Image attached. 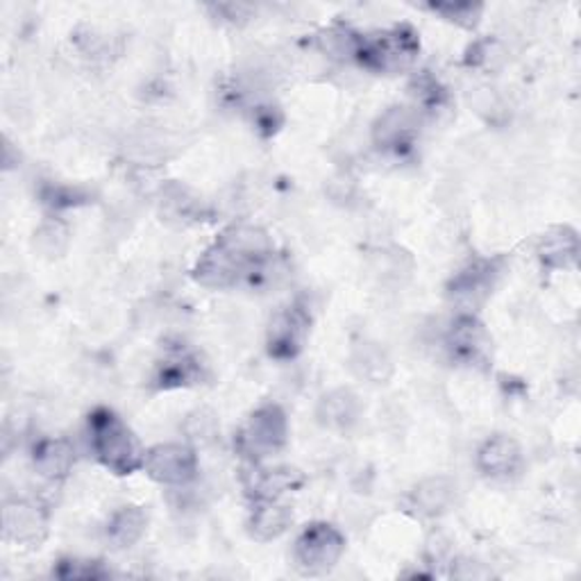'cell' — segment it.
Listing matches in <instances>:
<instances>
[{
  "instance_id": "17",
  "label": "cell",
  "mask_w": 581,
  "mask_h": 581,
  "mask_svg": "<svg viewBox=\"0 0 581 581\" xmlns=\"http://www.w3.org/2000/svg\"><path fill=\"white\" fill-rule=\"evenodd\" d=\"M538 259L548 268H570L577 264L579 257V236L572 227L559 225L552 227L540 238L538 244Z\"/></svg>"
},
{
  "instance_id": "18",
  "label": "cell",
  "mask_w": 581,
  "mask_h": 581,
  "mask_svg": "<svg viewBox=\"0 0 581 581\" xmlns=\"http://www.w3.org/2000/svg\"><path fill=\"white\" fill-rule=\"evenodd\" d=\"M32 461L37 472L46 477V480H64L76 463V450L71 443L64 438H48L34 448Z\"/></svg>"
},
{
  "instance_id": "15",
  "label": "cell",
  "mask_w": 581,
  "mask_h": 581,
  "mask_svg": "<svg viewBox=\"0 0 581 581\" xmlns=\"http://www.w3.org/2000/svg\"><path fill=\"white\" fill-rule=\"evenodd\" d=\"M293 521L291 509L278 500H257L250 518H248V532L255 540L268 543L280 538Z\"/></svg>"
},
{
  "instance_id": "11",
  "label": "cell",
  "mask_w": 581,
  "mask_h": 581,
  "mask_svg": "<svg viewBox=\"0 0 581 581\" xmlns=\"http://www.w3.org/2000/svg\"><path fill=\"white\" fill-rule=\"evenodd\" d=\"M500 259H480L463 268L450 284V295L457 302L480 304L493 289L500 276Z\"/></svg>"
},
{
  "instance_id": "4",
  "label": "cell",
  "mask_w": 581,
  "mask_h": 581,
  "mask_svg": "<svg viewBox=\"0 0 581 581\" xmlns=\"http://www.w3.org/2000/svg\"><path fill=\"white\" fill-rule=\"evenodd\" d=\"M289 440V421L278 404H264L236 434V450L253 463L278 455Z\"/></svg>"
},
{
  "instance_id": "19",
  "label": "cell",
  "mask_w": 581,
  "mask_h": 581,
  "mask_svg": "<svg viewBox=\"0 0 581 581\" xmlns=\"http://www.w3.org/2000/svg\"><path fill=\"white\" fill-rule=\"evenodd\" d=\"M350 366L355 375H359L361 380L370 384H384L391 380V375H393V361L389 353L378 344H368V340L353 350Z\"/></svg>"
},
{
  "instance_id": "24",
  "label": "cell",
  "mask_w": 581,
  "mask_h": 581,
  "mask_svg": "<svg viewBox=\"0 0 581 581\" xmlns=\"http://www.w3.org/2000/svg\"><path fill=\"white\" fill-rule=\"evenodd\" d=\"M68 232L62 223H44L40 232L34 234V246L48 257H59L66 250Z\"/></svg>"
},
{
  "instance_id": "16",
  "label": "cell",
  "mask_w": 581,
  "mask_h": 581,
  "mask_svg": "<svg viewBox=\"0 0 581 581\" xmlns=\"http://www.w3.org/2000/svg\"><path fill=\"white\" fill-rule=\"evenodd\" d=\"M302 484V474L293 468H255L246 474V489L255 500H278L282 493Z\"/></svg>"
},
{
  "instance_id": "1",
  "label": "cell",
  "mask_w": 581,
  "mask_h": 581,
  "mask_svg": "<svg viewBox=\"0 0 581 581\" xmlns=\"http://www.w3.org/2000/svg\"><path fill=\"white\" fill-rule=\"evenodd\" d=\"M272 255L270 236L255 225H230L204 250L193 268L198 284L208 289H230L255 276Z\"/></svg>"
},
{
  "instance_id": "27",
  "label": "cell",
  "mask_w": 581,
  "mask_h": 581,
  "mask_svg": "<svg viewBox=\"0 0 581 581\" xmlns=\"http://www.w3.org/2000/svg\"><path fill=\"white\" fill-rule=\"evenodd\" d=\"M212 10H216L219 16L230 23H244L246 19L253 16V8L242 5V3H221V5H214Z\"/></svg>"
},
{
  "instance_id": "26",
  "label": "cell",
  "mask_w": 581,
  "mask_h": 581,
  "mask_svg": "<svg viewBox=\"0 0 581 581\" xmlns=\"http://www.w3.org/2000/svg\"><path fill=\"white\" fill-rule=\"evenodd\" d=\"M57 577L62 579H100V577H108V572L100 568V563L96 561H59L57 568Z\"/></svg>"
},
{
  "instance_id": "25",
  "label": "cell",
  "mask_w": 581,
  "mask_h": 581,
  "mask_svg": "<svg viewBox=\"0 0 581 581\" xmlns=\"http://www.w3.org/2000/svg\"><path fill=\"white\" fill-rule=\"evenodd\" d=\"M185 429H187V436L191 440L210 443L219 432V423H216V416L210 412V409H198V412L189 414Z\"/></svg>"
},
{
  "instance_id": "12",
  "label": "cell",
  "mask_w": 581,
  "mask_h": 581,
  "mask_svg": "<svg viewBox=\"0 0 581 581\" xmlns=\"http://www.w3.org/2000/svg\"><path fill=\"white\" fill-rule=\"evenodd\" d=\"M523 463L521 446L509 436H491L477 452V468L491 480H506L516 474Z\"/></svg>"
},
{
  "instance_id": "13",
  "label": "cell",
  "mask_w": 581,
  "mask_h": 581,
  "mask_svg": "<svg viewBox=\"0 0 581 581\" xmlns=\"http://www.w3.org/2000/svg\"><path fill=\"white\" fill-rule=\"evenodd\" d=\"M418 132V114L409 108L387 110L372 127V139L380 148L400 150L412 146Z\"/></svg>"
},
{
  "instance_id": "9",
  "label": "cell",
  "mask_w": 581,
  "mask_h": 581,
  "mask_svg": "<svg viewBox=\"0 0 581 581\" xmlns=\"http://www.w3.org/2000/svg\"><path fill=\"white\" fill-rule=\"evenodd\" d=\"M448 350L459 364H484L491 350V336L472 314H463L450 327Z\"/></svg>"
},
{
  "instance_id": "8",
  "label": "cell",
  "mask_w": 581,
  "mask_h": 581,
  "mask_svg": "<svg viewBox=\"0 0 581 581\" xmlns=\"http://www.w3.org/2000/svg\"><path fill=\"white\" fill-rule=\"evenodd\" d=\"M204 380V364L200 357L187 348H168L157 361L153 382L159 391L193 387Z\"/></svg>"
},
{
  "instance_id": "5",
  "label": "cell",
  "mask_w": 581,
  "mask_h": 581,
  "mask_svg": "<svg viewBox=\"0 0 581 581\" xmlns=\"http://www.w3.org/2000/svg\"><path fill=\"white\" fill-rule=\"evenodd\" d=\"M346 552V538L329 523H312L298 536L293 559L304 577H321L334 570Z\"/></svg>"
},
{
  "instance_id": "22",
  "label": "cell",
  "mask_w": 581,
  "mask_h": 581,
  "mask_svg": "<svg viewBox=\"0 0 581 581\" xmlns=\"http://www.w3.org/2000/svg\"><path fill=\"white\" fill-rule=\"evenodd\" d=\"M319 44H321L323 53H327L334 59H350V57L355 59L359 44H361V34L353 32L350 27L336 25V27H329L321 34Z\"/></svg>"
},
{
  "instance_id": "3",
  "label": "cell",
  "mask_w": 581,
  "mask_h": 581,
  "mask_svg": "<svg viewBox=\"0 0 581 581\" xmlns=\"http://www.w3.org/2000/svg\"><path fill=\"white\" fill-rule=\"evenodd\" d=\"M421 53L418 32L412 25H395L375 37H361L357 62L375 74H400L416 62Z\"/></svg>"
},
{
  "instance_id": "21",
  "label": "cell",
  "mask_w": 581,
  "mask_h": 581,
  "mask_svg": "<svg viewBox=\"0 0 581 581\" xmlns=\"http://www.w3.org/2000/svg\"><path fill=\"white\" fill-rule=\"evenodd\" d=\"M148 518L139 506H123L108 523V538L119 550L132 548L134 543H139L146 532Z\"/></svg>"
},
{
  "instance_id": "23",
  "label": "cell",
  "mask_w": 581,
  "mask_h": 581,
  "mask_svg": "<svg viewBox=\"0 0 581 581\" xmlns=\"http://www.w3.org/2000/svg\"><path fill=\"white\" fill-rule=\"evenodd\" d=\"M429 10L434 14H440L446 21L459 25V27L472 30V27H477V23H480L484 5H480V3H432Z\"/></svg>"
},
{
  "instance_id": "7",
  "label": "cell",
  "mask_w": 581,
  "mask_h": 581,
  "mask_svg": "<svg viewBox=\"0 0 581 581\" xmlns=\"http://www.w3.org/2000/svg\"><path fill=\"white\" fill-rule=\"evenodd\" d=\"M144 470L164 487H185L195 480L198 457L182 443H161L146 452Z\"/></svg>"
},
{
  "instance_id": "14",
  "label": "cell",
  "mask_w": 581,
  "mask_h": 581,
  "mask_svg": "<svg viewBox=\"0 0 581 581\" xmlns=\"http://www.w3.org/2000/svg\"><path fill=\"white\" fill-rule=\"evenodd\" d=\"M359 412H361V406H359L357 395L348 389H336V391L325 393L319 400L316 418L325 429L348 432L357 425Z\"/></svg>"
},
{
  "instance_id": "20",
  "label": "cell",
  "mask_w": 581,
  "mask_h": 581,
  "mask_svg": "<svg viewBox=\"0 0 581 581\" xmlns=\"http://www.w3.org/2000/svg\"><path fill=\"white\" fill-rule=\"evenodd\" d=\"M455 502V484L446 477H429L412 493V504L423 516H440Z\"/></svg>"
},
{
  "instance_id": "2",
  "label": "cell",
  "mask_w": 581,
  "mask_h": 581,
  "mask_svg": "<svg viewBox=\"0 0 581 581\" xmlns=\"http://www.w3.org/2000/svg\"><path fill=\"white\" fill-rule=\"evenodd\" d=\"M89 440L96 459L116 474H132L144 468L146 452L139 438L112 412L100 406L89 416Z\"/></svg>"
},
{
  "instance_id": "10",
  "label": "cell",
  "mask_w": 581,
  "mask_h": 581,
  "mask_svg": "<svg viewBox=\"0 0 581 581\" xmlns=\"http://www.w3.org/2000/svg\"><path fill=\"white\" fill-rule=\"evenodd\" d=\"M3 527L5 536L19 545H40L48 534V518L42 506L14 500L3 509Z\"/></svg>"
},
{
  "instance_id": "6",
  "label": "cell",
  "mask_w": 581,
  "mask_h": 581,
  "mask_svg": "<svg viewBox=\"0 0 581 581\" xmlns=\"http://www.w3.org/2000/svg\"><path fill=\"white\" fill-rule=\"evenodd\" d=\"M310 327H312L310 306H306V302L302 300H293L270 321L268 338H266L268 355L280 361L295 359L306 344Z\"/></svg>"
}]
</instances>
